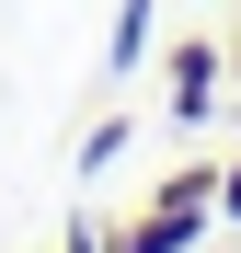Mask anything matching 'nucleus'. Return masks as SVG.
Returning a JSON list of instances; mask_svg holds the SVG:
<instances>
[{"label":"nucleus","instance_id":"f257e3e1","mask_svg":"<svg viewBox=\"0 0 241 253\" xmlns=\"http://www.w3.org/2000/svg\"><path fill=\"white\" fill-rule=\"evenodd\" d=\"M161 92H172V126H195L218 92H230V46H207V35H184L172 69H161Z\"/></svg>","mask_w":241,"mask_h":253},{"label":"nucleus","instance_id":"f03ea898","mask_svg":"<svg viewBox=\"0 0 241 253\" xmlns=\"http://www.w3.org/2000/svg\"><path fill=\"white\" fill-rule=\"evenodd\" d=\"M149 35H161V0H127V12H115V46H103V69L127 81V69L149 58Z\"/></svg>","mask_w":241,"mask_h":253},{"label":"nucleus","instance_id":"7ed1b4c3","mask_svg":"<svg viewBox=\"0 0 241 253\" xmlns=\"http://www.w3.org/2000/svg\"><path fill=\"white\" fill-rule=\"evenodd\" d=\"M103 161H127V115H103L92 138H80V173H103Z\"/></svg>","mask_w":241,"mask_h":253},{"label":"nucleus","instance_id":"20e7f679","mask_svg":"<svg viewBox=\"0 0 241 253\" xmlns=\"http://www.w3.org/2000/svg\"><path fill=\"white\" fill-rule=\"evenodd\" d=\"M218 219H241V161H218Z\"/></svg>","mask_w":241,"mask_h":253},{"label":"nucleus","instance_id":"39448f33","mask_svg":"<svg viewBox=\"0 0 241 253\" xmlns=\"http://www.w3.org/2000/svg\"><path fill=\"white\" fill-rule=\"evenodd\" d=\"M58 253H103V230H69V242H58Z\"/></svg>","mask_w":241,"mask_h":253},{"label":"nucleus","instance_id":"423d86ee","mask_svg":"<svg viewBox=\"0 0 241 253\" xmlns=\"http://www.w3.org/2000/svg\"><path fill=\"white\" fill-rule=\"evenodd\" d=\"M230 92H241V46H230Z\"/></svg>","mask_w":241,"mask_h":253},{"label":"nucleus","instance_id":"0eeeda50","mask_svg":"<svg viewBox=\"0 0 241 253\" xmlns=\"http://www.w3.org/2000/svg\"><path fill=\"white\" fill-rule=\"evenodd\" d=\"M230 12H241V0H230Z\"/></svg>","mask_w":241,"mask_h":253}]
</instances>
